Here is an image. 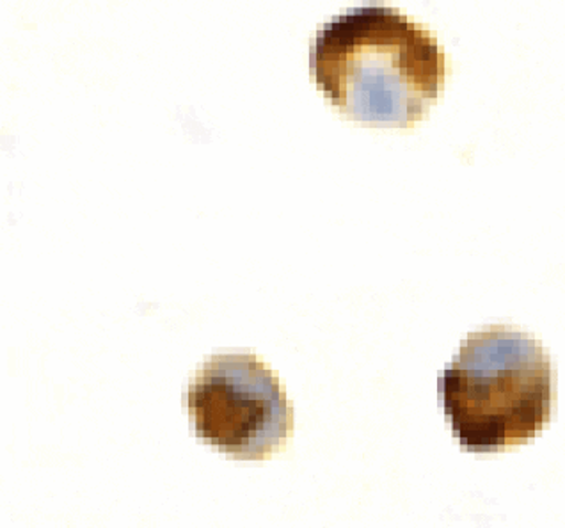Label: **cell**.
Listing matches in <instances>:
<instances>
[{
	"label": "cell",
	"instance_id": "1",
	"mask_svg": "<svg viewBox=\"0 0 565 528\" xmlns=\"http://www.w3.org/2000/svg\"><path fill=\"white\" fill-rule=\"evenodd\" d=\"M310 70L343 115L406 128L438 98L447 61L429 32L404 14L363 6L317 32Z\"/></svg>",
	"mask_w": 565,
	"mask_h": 528
},
{
	"label": "cell",
	"instance_id": "2",
	"mask_svg": "<svg viewBox=\"0 0 565 528\" xmlns=\"http://www.w3.org/2000/svg\"><path fill=\"white\" fill-rule=\"evenodd\" d=\"M438 393L466 451H502L529 442L550 422L552 360L526 332H473L439 376Z\"/></svg>",
	"mask_w": 565,
	"mask_h": 528
},
{
	"label": "cell",
	"instance_id": "3",
	"mask_svg": "<svg viewBox=\"0 0 565 528\" xmlns=\"http://www.w3.org/2000/svg\"><path fill=\"white\" fill-rule=\"evenodd\" d=\"M194 433L235 460L260 461L292 433L294 411L279 379L253 355H220L188 393Z\"/></svg>",
	"mask_w": 565,
	"mask_h": 528
}]
</instances>
